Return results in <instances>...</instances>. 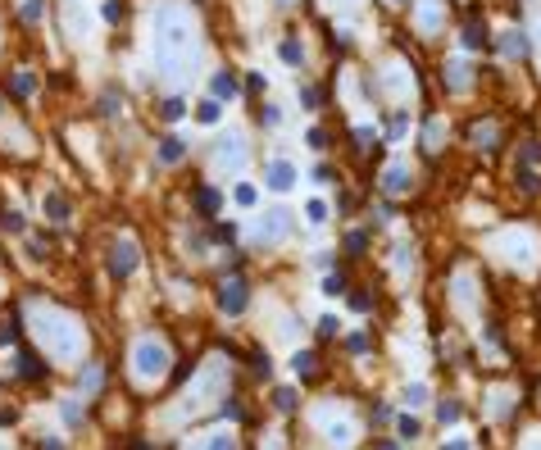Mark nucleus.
I'll return each mask as SVG.
<instances>
[{
    "instance_id": "f704fd0d",
    "label": "nucleus",
    "mask_w": 541,
    "mask_h": 450,
    "mask_svg": "<svg viewBox=\"0 0 541 450\" xmlns=\"http://www.w3.org/2000/svg\"><path fill=\"white\" fill-rule=\"evenodd\" d=\"M64 423H69V428L82 423V405H77V400H64Z\"/></svg>"
},
{
    "instance_id": "f03ea898",
    "label": "nucleus",
    "mask_w": 541,
    "mask_h": 450,
    "mask_svg": "<svg viewBox=\"0 0 541 450\" xmlns=\"http://www.w3.org/2000/svg\"><path fill=\"white\" fill-rule=\"evenodd\" d=\"M27 328H32V341H37V346H41L51 359H60V364L82 359V328H77L64 310L32 305V310H27Z\"/></svg>"
},
{
    "instance_id": "cd10ccee",
    "label": "nucleus",
    "mask_w": 541,
    "mask_h": 450,
    "mask_svg": "<svg viewBox=\"0 0 541 450\" xmlns=\"http://www.w3.org/2000/svg\"><path fill=\"white\" fill-rule=\"evenodd\" d=\"M441 137H446V132H441V119H428V128H423V146H441Z\"/></svg>"
},
{
    "instance_id": "ddd939ff",
    "label": "nucleus",
    "mask_w": 541,
    "mask_h": 450,
    "mask_svg": "<svg viewBox=\"0 0 541 450\" xmlns=\"http://www.w3.org/2000/svg\"><path fill=\"white\" fill-rule=\"evenodd\" d=\"M500 55H509V60H523V55H528V37L523 32H519V27H509V32H500Z\"/></svg>"
},
{
    "instance_id": "bb28decb",
    "label": "nucleus",
    "mask_w": 541,
    "mask_h": 450,
    "mask_svg": "<svg viewBox=\"0 0 541 450\" xmlns=\"http://www.w3.org/2000/svg\"><path fill=\"white\" fill-rule=\"evenodd\" d=\"M364 246H369V232H364V227L346 232V255H364Z\"/></svg>"
},
{
    "instance_id": "1a4fd4ad",
    "label": "nucleus",
    "mask_w": 541,
    "mask_h": 450,
    "mask_svg": "<svg viewBox=\"0 0 541 450\" xmlns=\"http://www.w3.org/2000/svg\"><path fill=\"white\" fill-rule=\"evenodd\" d=\"M137 264H141V251H137L132 241H114V246H110V273H114V277H128Z\"/></svg>"
},
{
    "instance_id": "2f4dec72",
    "label": "nucleus",
    "mask_w": 541,
    "mask_h": 450,
    "mask_svg": "<svg viewBox=\"0 0 541 450\" xmlns=\"http://www.w3.org/2000/svg\"><path fill=\"white\" fill-rule=\"evenodd\" d=\"M232 200H237V205H246V209H250V205H255L259 196H255V187H250V182H241V187L232 191Z\"/></svg>"
},
{
    "instance_id": "39448f33",
    "label": "nucleus",
    "mask_w": 541,
    "mask_h": 450,
    "mask_svg": "<svg viewBox=\"0 0 541 450\" xmlns=\"http://www.w3.org/2000/svg\"><path fill=\"white\" fill-rule=\"evenodd\" d=\"M219 391H223V378H219L214 369H205V373H200V382L182 396V405H173V414H178V418H196V409L205 405V400H214Z\"/></svg>"
},
{
    "instance_id": "423d86ee",
    "label": "nucleus",
    "mask_w": 541,
    "mask_h": 450,
    "mask_svg": "<svg viewBox=\"0 0 541 450\" xmlns=\"http://www.w3.org/2000/svg\"><path fill=\"white\" fill-rule=\"evenodd\" d=\"M246 305H250V282L237 269L223 273V277H219V310H223V314H241Z\"/></svg>"
},
{
    "instance_id": "37998d69",
    "label": "nucleus",
    "mask_w": 541,
    "mask_h": 450,
    "mask_svg": "<svg viewBox=\"0 0 541 450\" xmlns=\"http://www.w3.org/2000/svg\"><path fill=\"white\" fill-rule=\"evenodd\" d=\"M441 423H455V418H459V405H455V400H446V405H441Z\"/></svg>"
},
{
    "instance_id": "72a5a7b5",
    "label": "nucleus",
    "mask_w": 541,
    "mask_h": 450,
    "mask_svg": "<svg viewBox=\"0 0 541 450\" xmlns=\"http://www.w3.org/2000/svg\"><path fill=\"white\" fill-rule=\"evenodd\" d=\"M159 114H164L169 123H178L182 114H187V105H182V100H164V110H159Z\"/></svg>"
},
{
    "instance_id": "79ce46f5",
    "label": "nucleus",
    "mask_w": 541,
    "mask_h": 450,
    "mask_svg": "<svg viewBox=\"0 0 541 450\" xmlns=\"http://www.w3.org/2000/svg\"><path fill=\"white\" fill-rule=\"evenodd\" d=\"M305 214L314 218V223H323V218H327V205H323V200H309V205H305Z\"/></svg>"
},
{
    "instance_id": "5701e85b",
    "label": "nucleus",
    "mask_w": 541,
    "mask_h": 450,
    "mask_svg": "<svg viewBox=\"0 0 541 450\" xmlns=\"http://www.w3.org/2000/svg\"><path fill=\"white\" fill-rule=\"evenodd\" d=\"M296 405H301V396H296L292 387H273V409H282V414H292Z\"/></svg>"
},
{
    "instance_id": "f3484780",
    "label": "nucleus",
    "mask_w": 541,
    "mask_h": 450,
    "mask_svg": "<svg viewBox=\"0 0 541 450\" xmlns=\"http://www.w3.org/2000/svg\"><path fill=\"white\" fill-rule=\"evenodd\" d=\"M419 27L423 32H437L441 27V0H419Z\"/></svg>"
},
{
    "instance_id": "c85d7f7f",
    "label": "nucleus",
    "mask_w": 541,
    "mask_h": 450,
    "mask_svg": "<svg viewBox=\"0 0 541 450\" xmlns=\"http://www.w3.org/2000/svg\"><path fill=\"white\" fill-rule=\"evenodd\" d=\"M196 119L214 128V123H219V100H205V105H196Z\"/></svg>"
},
{
    "instance_id": "0eeeda50",
    "label": "nucleus",
    "mask_w": 541,
    "mask_h": 450,
    "mask_svg": "<svg viewBox=\"0 0 541 450\" xmlns=\"http://www.w3.org/2000/svg\"><path fill=\"white\" fill-rule=\"evenodd\" d=\"M500 251H505V260L514 264V269H533V260H537V237L523 232V227H514V232H505Z\"/></svg>"
},
{
    "instance_id": "8fccbe9b",
    "label": "nucleus",
    "mask_w": 541,
    "mask_h": 450,
    "mask_svg": "<svg viewBox=\"0 0 541 450\" xmlns=\"http://www.w3.org/2000/svg\"><path fill=\"white\" fill-rule=\"evenodd\" d=\"M523 450H541V437H533V442H528V446H523Z\"/></svg>"
},
{
    "instance_id": "e433bc0d",
    "label": "nucleus",
    "mask_w": 541,
    "mask_h": 450,
    "mask_svg": "<svg viewBox=\"0 0 541 450\" xmlns=\"http://www.w3.org/2000/svg\"><path fill=\"white\" fill-rule=\"evenodd\" d=\"M100 18H105V23H119V18H123V0H110V5L100 9Z\"/></svg>"
},
{
    "instance_id": "aec40b11",
    "label": "nucleus",
    "mask_w": 541,
    "mask_h": 450,
    "mask_svg": "<svg viewBox=\"0 0 541 450\" xmlns=\"http://www.w3.org/2000/svg\"><path fill=\"white\" fill-rule=\"evenodd\" d=\"M32 91H37V78H32V73H14V78H9V95H14V100H27Z\"/></svg>"
},
{
    "instance_id": "9b49d317",
    "label": "nucleus",
    "mask_w": 541,
    "mask_h": 450,
    "mask_svg": "<svg viewBox=\"0 0 541 450\" xmlns=\"http://www.w3.org/2000/svg\"><path fill=\"white\" fill-rule=\"evenodd\" d=\"M187 450H241L237 446V437L228 432V428H219V432H205V437H196Z\"/></svg>"
},
{
    "instance_id": "c03bdc74",
    "label": "nucleus",
    "mask_w": 541,
    "mask_h": 450,
    "mask_svg": "<svg viewBox=\"0 0 541 450\" xmlns=\"http://www.w3.org/2000/svg\"><path fill=\"white\" fill-rule=\"evenodd\" d=\"M400 437H419V418H410V414H400Z\"/></svg>"
},
{
    "instance_id": "864d4df0",
    "label": "nucleus",
    "mask_w": 541,
    "mask_h": 450,
    "mask_svg": "<svg viewBox=\"0 0 541 450\" xmlns=\"http://www.w3.org/2000/svg\"><path fill=\"white\" fill-rule=\"evenodd\" d=\"M386 5H405V0H386Z\"/></svg>"
},
{
    "instance_id": "20e7f679",
    "label": "nucleus",
    "mask_w": 541,
    "mask_h": 450,
    "mask_svg": "<svg viewBox=\"0 0 541 450\" xmlns=\"http://www.w3.org/2000/svg\"><path fill=\"white\" fill-rule=\"evenodd\" d=\"M318 432H323L327 446L337 450H351L355 437H360V418L346 414V409H318Z\"/></svg>"
},
{
    "instance_id": "09e8293b",
    "label": "nucleus",
    "mask_w": 541,
    "mask_h": 450,
    "mask_svg": "<svg viewBox=\"0 0 541 450\" xmlns=\"http://www.w3.org/2000/svg\"><path fill=\"white\" fill-rule=\"evenodd\" d=\"M41 450H64V446L55 442V437H46V442H41Z\"/></svg>"
},
{
    "instance_id": "c9c22d12",
    "label": "nucleus",
    "mask_w": 541,
    "mask_h": 450,
    "mask_svg": "<svg viewBox=\"0 0 541 450\" xmlns=\"http://www.w3.org/2000/svg\"><path fill=\"white\" fill-rule=\"evenodd\" d=\"M209 237H214L219 246H228V241H237V227H232V223H219V227H214Z\"/></svg>"
},
{
    "instance_id": "603ef678",
    "label": "nucleus",
    "mask_w": 541,
    "mask_h": 450,
    "mask_svg": "<svg viewBox=\"0 0 541 450\" xmlns=\"http://www.w3.org/2000/svg\"><path fill=\"white\" fill-rule=\"evenodd\" d=\"M132 450H150V446H146V442H137V446H132Z\"/></svg>"
},
{
    "instance_id": "f257e3e1",
    "label": "nucleus",
    "mask_w": 541,
    "mask_h": 450,
    "mask_svg": "<svg viewBox=\"0 0 541 450\" xmlns=\"http://www.w3.org/2000/svg\"><path fill=\"white\" fill-rule=\"evenodd\" d=\"M191 60H196V32H191L187 14L173 5L155 9V64L169 82H182L191 73Z\"/></svg>"
},
{
    "instance_id": "a878e982",
    "label": "nucleus",
    "mask_w": 541,
    "mask_h": 450,
    "mask_svg": "<svg viewBox=\"0 0 541 450\" xmlns=\"http://www.w3.org/2000/svg\"><path fill=\"white\" fill-rule=\"evenodd\" d=\"M46 214H51L55 223H64V218H69V200H64V196H46Z\"/></svg>"
},
{
    "instance_id": "4c0bfd02",
    "label": "nucleus",
    "mask_w": 541,
    "mask_h": 450,
    "mask_svg": "<svg viewBox=\"0 0 541 450\" xmlns=\"http://www.w3.org/2000/svg\"><path fill=\"white\" fill-rule=\"evenodd\" d=\"M96 387H100V369H86L82 373V396H91Z\"/></svg>"
},
{
    "instance_id": "6ab92c4d",
    "label": "nucleus",
    "mask_w": 541,
    "mask_h": 450,
    "mask_svg": "<svg viewBox=\"0 0 541 450\" xmlns=\"http://www.w3.org/2000/svg\"><path fill=\"white\" fill-rule=\"evenodd\" d=\"M209 95H214V100H232V95H237L232 73H214V78H209Z\"/></svg>"
},
{
    "instance_id": "b1692460",
    "label": "nucleus",
    "mask_w": 541,
    "mask_h": 450,
    "mask_svg": "<svg viewBox=\"0 0 541 450\" xmlns=\"http://www.w3.org/2000/svg\"><path fill=\"white\" fill-rule=\"evenodd\" d=\"M382 187H386V191H400V187H410V168H400V164H396V168H386V173H382Z\"/></svg>"
},
{
    "instance_id": "a211bd4d",
    "label": "nucleus",
    "mask_w": 541,
    "mask_h": 450,
    "mask_svg": "<svg viewBox=\"0 0 541 450\" xmlns=\"http://www.w3.org/2000/svg\"><path fill=\"white\" fill-rule=\"evenodd\" d=\"M64 23L73 27V37H86V32H91V23H86V14H82V5H77V0H64Z\"/></svg>"
},
{
    "instance_id": "de8ad7c7",
    "label": "nucleus",
    "mask_w": 541,
    "mask_h": 450,
    "mask_svg": "<svg viewBox=\"0 0 541 450\" xmlns=\"http://www.w3.org/2000/svg\"><path fill=\"white\" fill-rule=\"evenodd\" d=\"M441 450H473V446H469V442H464V437H459V442H446Z\"/></svg>"
},
{
    "instance_id": "6e6552de",
    "label": "nucleus",
    "mask_w": 541,
    "mask_h": 450,
    "mask_svg": "<svg viewBox=\"0 0 541 450\" xmlns=\"http://www.w3.org/2000/svg\"><path fill=\"white\" fill-rule=\"evenodd\" d=\"M241 155H246V141H241V132H219L214 137V159H219V168H237L241 164Z\"/></svg>"
},
{
    "instance_id": "ea45409f",
    "label": "nucleus",
    "mask_w": 541,
    "mask_h": 450,
    "mask_svg": "<svg viewBox=\"0 0 541 450\" xmlns=\"http://www.w3.org/2000/svg\"><path fill=\"white\" fill-rule=\"evenodd\" d=\"M23 23H41V0H27L23 5Z\"/></svg>"
},
{
    "instance_id": "49530a36",
    "label": "nucleus",
    "mask_w": 541,
    "mask_h": 450,
    "mask_svg": "<svg viewBox=\"0 0 541 450\" xmlns=\"http://www.w3.org/2000/svg\"><path fill=\"white\" fill-rule=\"evenodd\" d=\"M246 87H250V95H259V91H264V73H250Z\"/></svg>"
},
{
    "instance_id": "a18cd8bd",
    "label": "nucleus",
    "mask_w": 541,
    "mask_h": 450,
    "mask_svg": "<svg viewBox=\"0 0 541 450\" xmlns=\"http://www.w3.org/2000/svg\"><path fill=\"white\" fill-rule=\"evenodd\" d=\"M100 110H105V114L119 110V91H105V95H100Z\"/></svg>"
},
{
    "instance_id": "f8f14e48",
    "label": "nucleus",
    "mask_w": 541,
    "mask_h": 450,
    "mask_svg": "<svg viewBox=\"0 0 541 450\" xmlns=\"http://www.w3.org/2000/svg\"><path fill=\"white\" fill-rule=\"evenodd\" d=\"M459 37H464V46H469V51H482V46H487V23H482V14H469V18H464Z\"/></svg>"
},
{
    "instance_id": "a19ab883",
    "label": "nucleus",
    "mask_w": 541,
    "mask_h": 450,
    "mask_svg": "<svg viewBox=\"0 0 541 450\" xmlns=\"http://www.w3.org/2000/svg\"><path fill=\"white\" fill-rule=\"evenodd\" d=\"M314 355H309V350H301V355H296V373H305V378H309V373H314Z\"/></svg>"
},
{
    "instance_id": "7ed1b4c3",
    "label": "nucleus",
    "mask_w": 541,
    "mask_h": 450,
    "mask_svg": "<svg viewBox=\"0 0 541 450\" xmlns=\"http://www.w3.org/2000/svg\"><path fill=\"white\" fill-rule=\"evenodd\" d=\"M128 364H132V378H137V382H146V387H155V382H159L164 373H169L173 355H169V346H164L159 337H141L137 346H132Z\"/></svg>"
},
{
    "instance_id": "3c124183",
    "label": "nucleus",
    "mask_w": 541,
    "mask_h": 450,
    "mask_svg": "<svg viewBox=\"0 0 541 450\" xmlns=\"http://www.w3.org/2000/svg\"><path fill=\"white\" fill-rule=\"evenodd\" d=\"M378 450H400V446H396V442H382V446H378Z\"/></svg>"
},
{
    "instance_id": "dca6fc26",
    "label": "nucleus",
    "mask_w": 541,
    "mask_h": 450,
    "mask_svg": "<svg viewBox=\"0 0 541 450\" xmlns=\"http://www.w3.org/2000/svg\"><path fill=\"white\" fill-rule=\"evenodd\" d=\"M14 373H23V378H32V382H41L46 378V364L32 355V350H18V359H14Z\"/></svg>"
},
{
    "instance_id": "473e14b6",
    "label": "nucleus",
    "mask_w": 541,
    "mask_h": 450,
    "mask_svg": "<svg viewBox=\"0 0 541 450\" xmlns=\"http://www.w3.org/2000/svg\"><path fill=\"white\" fill-rule=\"evenodd\" d=\"M346 350H351V355H369V337H364V332L346 337Z\"/></svg>"
},
{
    "instance_id": "7c9ffc66",
    "label": "nucleus",
    "mask_w": 541,
    "mask_h": 450,
    "mask_svg": "<svg viewBox=\"0 0 541 450\" xmlns=\"http://www.w3.org/2000/svg\"><path fill=\"white\" fill-rule=\"evenodd\" d=\"M423 400H428V387H423V382H410V387H405V405H423Z\"/></svg>"
},
{
    "instance_id": "58836bf2",
    "label": "nucleus",
    "mask_w": 541,
    "mask_h": 450,
    "mask_svg": "<svg viewBox=\"0 0 541 450\" xmlns=\"http://www.w3.org/2000/svg\"><path fill=\"white\" fill-rule=\"evenodd\" d=\"M405 128H410V123H405V114H396V119H386V137H405Z\"/></svg>"
},
{
    "instance_id": "c756f323",
    "label": "nucleus",
    "mask_w": 541,
    "mask_h": 450,
    "mask_svg": "<svg viewBox=\"0 0 541 450\" xmlns=\"http://www.w3.org/2000/svg\"><path fill=\"white\" fill-rule=\"evenodd\" d=\"M351 310L355 314H369L373 310V291H351Z\"/></svg>"
},
{
    "instance_id": "393cba45",
    "label": "nucleus",
    "mask_w": 541,
    "mask_h": 450,
    "mask_svg": "<svg viewBox=\"0 0 541 450\" xmlns=\"http://www.w3.org/2000/svg\"><path fill=\"white\" fill-rule=\"evenodd\" d=\"M446 82H450V91H464L469 87V69L455 60V64H446Z\"/></svg>"
},
{
    "instance_id": "9d476101",
    "label": "nucleus",
    "mask_w": 541,
    "mask_h": 450,
    "mask_svg": "<svg viewBox=\"0 0 541 450\" xmlns=\"http://www.w3.org/2000/svg\"><path fill=\"white\" fill-rule=\"evenodd\" d=\"M292 232V214H287V209H268L264 214V223H259V241H282V237Z\"/></svg>"
},
{
    "instance_id": "2eb2a0df",
    "label": "nucleus",
    "mask_w": 541,
    "mask_h": 450,
    "mask_svg": "<svg viewBox=\"0 0 541 450\" xmlns=\"http://www.w3.org/2000/svg\"><path fill=\"white\" fill-rule=\"evenodd\" d=\"M196 209L205 218H214L219 209H223V196H219V187H196Z\"/></svg>"
},
{
    "instance_id": "4be33fe9",
    "label": "nucleus",
    "mask_w": 541,
    "mask_h": 450,
    "mask_svg": "<svg viewBox=\"0 0 541 450\" xmlns=\"http://www.w3.org/2000/svg\"><path fill=\"white\" fill-rule=\"evenodd\" d=\"M182 155H187V146H182L178 137H164V141H159V159H164V164H178Z\"/></svg>"
},
{
    "instance_id": "4468645a",
    "label": "nucleus",
    "mask_w": 541,
    "mask_h": 450,
    "mask_svg": "<svg viewBox=\"0 0 541 450\" xmlns=\"http://www.w3.org/2000/svg\"><path fill=\"white\" fill-rule=\"evenodd\" d=\"M292 182H296V168L287 164V159H273V164H268V187L273 191H292Z\"/></svg>"
},
{
    "instance_id": "412c9836",
    "label": "nucleus",
    "mask_w": 541,
    "mask_h": 450,
    "mask_svg": "<svg viewBox=\"0 0 541 450\" xmlns=\"http://www.w3.org/2000/svg\"><path fill=\"white\" fill-rule=\"evenodd\" d=\"M278 55H282V64H292V69H301V64H305V51H301L296 37H287V41L278 46Z\"/></svg>"
}]
</instances>
